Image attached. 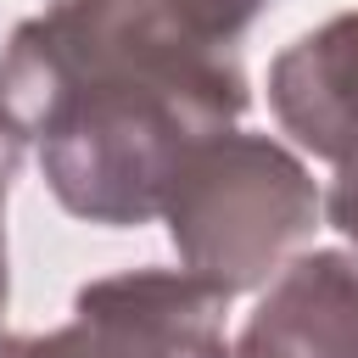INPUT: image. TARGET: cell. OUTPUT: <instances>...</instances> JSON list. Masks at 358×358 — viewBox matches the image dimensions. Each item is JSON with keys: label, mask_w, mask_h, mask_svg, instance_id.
<instances>
[{"label": "cell", "mask_w": 358, "mask_h": 358, "mask_svg": "<svg viewBox=\"0 0 358 358\" xmlns=\"http://www.w3.org/2000/svg\"><path fill=\"white\" fill-rule=\"evenodd\" d=\"M241 0H50L0 50V134L101 229L162 213L173 168L252 106Z\"/></svg>", "instance_id": "6da1fadb"}, {"label": "cell", "mask_w": 358, "mask_h": 358, "mask_svg": "<svg viewBox=\"0 0 358 358\" xmlns=\"http://www.w3.org/2000/svg\"><path fill=\"white\" fill-rule=\"evenodd\" d=\"M179 268L218 296L263 291L324 218V190L308 162L246 129H218L173 168L162 213Z\"/></svg>", "instance_id": "7a4b0ae2"}, {"label": "cell", "mask_w": 358, "mask_h": 358, "mask_svg": "<svg viewBox=\"0 0 358 358\" xmlns=\"http://www.w3.org/2000/svg\"><path fill=\"white\" fill-rule=\"evenodd\" d=\"M229 296L185 268H129L78 285L67 324L6 336L0 358H201L224 341Z\"/></svg>", "instance_id": "3957f363"}, {"label": "cell", "mask_w": 358, "mask_h": 358, "mask_svg": "<svg viewBox=\"0 0 358 358\" xmlns=\"http://www.w3.org/2000/svg\"><path fill=\"white\" fill-rule=\"evenodd\" d=\"M268 106L291 145L330 168L324 224L358 252V11L296 34L268 62Z\"/></svg>", "instance_id": "277c9868"}, {"label": "cell", "mask_w": 358, "mask_h": 358, "mask_svg": "<svg viewBox=\"0 0 358 358\" xmlns=\"http://www.w3.org/2000/svg\"><path fill=\"white\" fill-rule=\"evenodd\" d=\"M201 358H358V252H296L263 285L241 336Z\"/></svg>", "instance_id": "5b68a950"}, {"label": "cell", "mask_w": 358, "mask_h": 358, "mask_svg": "<svg viewBox=\"0 0 358 358\" xmlns=\"http://www.w3.org/2000/svg\"><path fill=\"white\" fill-rule=\"evenodd\" d=\"M17 145L0 134V319H6V291H11V274H6V190H11V173H17Z\"/></svg>", "instance_id": "8992f818"}]
</instances>
